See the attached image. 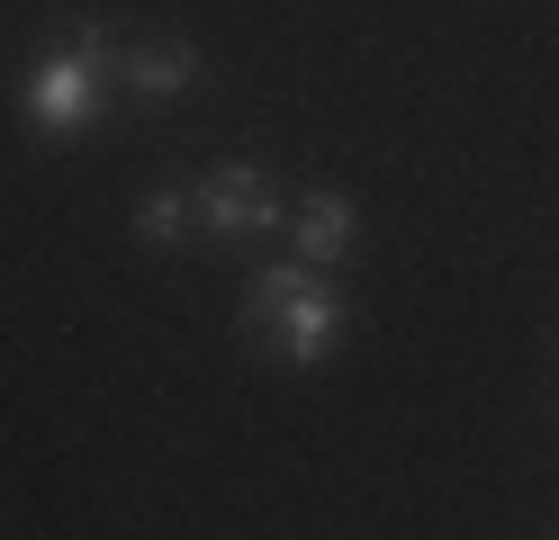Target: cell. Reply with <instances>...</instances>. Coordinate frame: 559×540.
I'll list each match as a JSON object with an SVG mask.
<instances>
[{"instance_id":"4","label":"cell","mask_w":559,"mask_h":540,"mask_svg":"<svg viewBox=\"0 0 559 540\" xmlns=\"http://www.w3.org/2000/svg\"><path fill=\"white\" fill-rule=\"evenodd\" d=\"M199 72H207V63H199L190 36H154V46H127V55H118V82H127L135 99H181Z\"/></svg>"},{"instance_id":"2","label":"cell","mask_w":559,"mask_h":540,"mask_svg":"<svg viewBox=\"0 0 559 540\" xmlns=\"http://www.w3.org/2000/svg\"><path fill=\"white\" fill-rule=\"evenodd\" d=\"M118 55L127 46H109V27H63L55 46H46V63L27 72V118H37V135H82L91 118H99V99H109V82H118Z\"/></svg>"},{"instance_id":"6","label":"cell","mask_w":559,"mask_h":540,"mask_svg":"<svg viewBox=\"0 0 559 540\" xmlns=\"http://www.w3.org/2000/svg\"><path fill=\"white\" fill-rule=\"evenodd\" d=\"M190 226H199V199L190 190H145V207H135V235H145L154 252H171V243H190Z\"/></svg>"},{"instance_id":"1","label":"cell","mask_w":559,"mask_h":540,"mask_svg":"<svg viewBox=\"0 0 559 540\" xmlns=\"http://www.w3.org/2000/svg\"><path fill=\"white\" fill-rule=\"evenodd\" d=\"M343 324H353L343 288H334L317 262H298V252H289V262H262L253 279H243V334L271 343L289 370H317Z\"/></svg>"},{"instance_id":"3","label":"cell","mask_w":559,"mask_h":540,"mask_svg":"<svg viewBox=\"0 0 559 540\" xmlns=\"http://www.w3.org/2000/svg\"><path fill=\"white\" fill-rule=\"evenodd\" d=\"M190 199H199V226L207 235H271L280 207H289V199H280V180H262L253 163H217Z\"/></svg>"},{"instance_id":"5","label":"cell","mask_w":559,"mask_h":540,"mask_svg":"<svg viewBox=\"0 0 559 540\" xmlns=\"http://www.w3.org/2000/svg\"><path fill=\"white\" fill-rule=\"evenodd\" d=\"M343 252H353V199L343 190H307L298 199V262H343Z\"/></svg>"}]
</instances>
